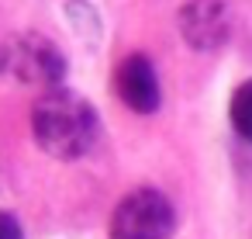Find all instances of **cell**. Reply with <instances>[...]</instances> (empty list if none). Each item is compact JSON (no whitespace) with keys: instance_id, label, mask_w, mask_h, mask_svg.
Here are the masks:
<instances>
[{"instance_id":"obj_8","label":"cell","mask_w":252,"mask_h":239,"mask_svg":"<svg viewBox=\"0 0 252 239\" xmlns=\"http://www.w3.org/2000/svg\"><path fill=\"white\" fill-rule=\"evenodd\" d=\"M0 239H25L21 222H18L11 211H4V208H0Z\"/></svg>"},{"instance_id":"obj_3","label":"cell","mask_w":252,"mask_h":239,"mask_svg":"<svg viewBox=\"0 0 252 239\" xmlns=\"http://www.w3.org/2000/svg\"><path fill=\"white\" fill-rule=\"evenodd\" d=\"M176 229V208L159 187L128 191L111 211V239H169Z\"/></svg>"},{"instance_id":"obj_5","label":"cell","mask_w":252,"mask_h":239,"mask_svg":"<svg viewBox=\"0 0 252 239\" xmlns=\"http://www.w3.org/2000/svg\"><path fill=\"white\" fill-rule=\"evenodd\" d=\"M114 94L118 101L135 111V115H152L162 104V87H159V73L152 66V59L145 52H128L118 66H114Z\"/></svg>"},{"instance_id":"obj_6","label":"cell","mask_w":252,"mask_h":239,"mask_svg":"<svg viewBox=\"0 0 252 239\" xmlns=\"http://www.w3.org/2000/svg\"><path fill=\"white\" fill-rule=\"evenodd\" d=\"M228 121L238 132V139L252 146V80H245V83L235 87L231 104H228Z\"/></svg>"},{"instance_id":"obj_4","label":"cell","mask_w":252,"mask_h":239,"mask_svg":"<svg viewBox=\"0 0 252 239\" xmlns=\"http://www.w3.org/2000/svg\"><path fill=\"white\" fill-rule=\"evenodd\" d=\"M180 35L197 52H214L231 39V4L228 0H187L176 14Z\"/></svg>"},{"instance_id":"obj_1","label":"cell","mask_w":252,"mask_h":239,"mask_svg":"<svg viewBox=\"0 0 252 239\" xmlns=\"http://www.w3.org/2000/svg\"><path fill=\"white\" fill-rule=\"evenodd\" d=\"M32 139L52 159H83L100 139V115L73 87L45 90L32 104Z\"/></svg>"},{"instance_id":"obj_2","label":"cell","mask_w":252,"mask_h":239,"mask_svg":"<svg viewBox=\"0 0 252 239\" xmlns=\"http://www.w3.org/2000/svg\"><path fill=\"white\" fill-rule=\"evenodd\" d=\"M69 70L66 52L42 32H18L0 42V77L38 94L63 87Z\"/></svg>"},{"instance_id":"obj_7","label":"cell","mask_w":252,"mask_h":239,"mask_svg":"<svg viewBox=\"0 0 252 239\" xmlns=\"http://www.w3.org/2000/svg\"><path fill=\"white\" fill-rule=\"evenodd\" d=\"M66 18L76 28V35H83L87 42H94L100 35V14L90 0H66Z\"/></svg>"}]
</instances>
